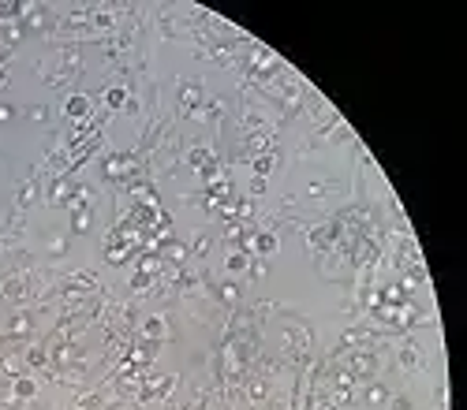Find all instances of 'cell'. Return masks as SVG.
Masks as SVG:
<instances>
[{"label":"cell","mask_w":467,"mask_h":410,"mask_svg":"<svg viewBox=\"0 0 467 410\" xmlns=\"http://www.w3.org/2000/svg\"><path fill=\"white\" fill-rule=\"evenodd\" d=\"M64 112H68L71 119H86V116H90V101H86L83 93H75V97H68V105H64Z\"/></svg>","instance_id":"6da1fadb"},{"label":"cell","mask_w":467,"mask_h":410,"mask_svg":"<svg viewBox=\"0 0 467 410\" xmlns=\"http://www.w3.org/2000/svg\"><path fill=\"white\" fill-rule=\"evenodd\" d=\"M34 392H38L34 380H15V395H19V399H30Z\"/></svg>","instance_id":"7a4b0ae2"},{"label":"cell","mask_w":467,"mask_h":410,"mask_svg":"<svg viewBox=\"0 0 467 410\" xmlns=\"http://www.w3.org/2000/svg\"><path fill=\"white\" fill-rule=\"evenodd\" d=\"M400 362H404V366H415V362H419V347L408 343V347H404V354H400Z\"/></svg>","instance_id":"3957f363"},{"label":"cell","mask_w":467,"mask_h":410,"mask_svg":"<svg viewBox=\"0 0 467 410\" xmlns=\"http://www.w3.org/2000/svg\"><path fill=\"white\" fill-rule=\"evenodd\" d=\"M105 101H109L112 109H120V105L127 101V93H124V90H109V93H105Z\"/></svg>","instance_id":"277c9868"},{"label":"cell","mask_w":467,"mask_h":410,"mask_svg":"<svg viewBox=\"0 0 467 410\" xmlns=\"http://www.w3.org/2000/svg\"><path fill=\"white\" fill-rule=\"evenodd\" d=\"M255 246H258L262 254H269L273 246H277V239H273V235H258V239H255Z\"/></svg>","instance_id":"5b68a950"},{"label":"cell","mask_w":467,"mask_h":410,"mask_svg":"<svg viewBox=\"0 0 467 410\" xmlns=\"http://www.w3.org/2000/svg\"><path fill=\"white\" fill-rule=\"evenodd\" d=\"M165 332V325H161V317H150L146 321V335H153V339H157V335Z\"/></svg>","instance_id":"8992f818"},{"label":"cell","mask_w":467,"mask_h":410,"mask_svg":"<svg viewBox=\"0 0 467 410\" xmlns=\"http://www.w3.org/2000/svg\"><path fill=\"white\" fill-rule=\"evenodd\" d=\"M355 369H359V373H370V369H374V354H359V358H355Z\"/></svg>","instance_id":"52a82bcc"},{"label":"cell","mask_w":467,"mask_h":410,"mask_svg":"<svg viewBox=\"0 0 467 410\" xmlns=\"http://www.w3.org/2000/svg\"><path fill=\"white\" fill-rule=\"evenodd\" d=\"M198 97H202V90H198V86H183V105H195Z\"/></svg>","instance_id":"ba28073f"},{"label":"cell","mask_w":467,"mask_h":410,"mask_svg":"<svg viewBox=\"0 0 467 410\" xmlns=\"http://www.w3.org/2000/svg\"><path fill=\"white\" fill-rule=\"evenodd\" d=\"M228 268H232V272H239V268H247V258H243V254H232V258H228Z\"/></svg>","instance_id":"9c48e42d"},{"label":"cell","mask_w":467,"mask_h":410,"mask_svg":"<svg viewBox=\"0 0 467 410\" xmlns=\"http://www.w3.org/2000/svg\"><path fill=\"white\" fill-rule=\"evenodd\" d=\"M366 399H370V403H382V399H385V388H382V384H374L370 392H366Z\"/></svg>","instance_id":"30bf717a"},{"label":"cell","mask_w":467,"mask_h":410,"mask_svg":"<svg viewBox=\"0 0 467 410\" xmlns=\"http://www.w3.org/2000/svg\"><path fill=\"white\" fill-rule=\"evenodd\" d=\"M269 168H273V160H269V157H258V160H255V172H258V176H265Z\"/></svg>","instance_id":"8fae6325"},{"label":"cell","mask_w":467,"mask_h":410,"mask_svg":"<svg viewBox=\"0 0 467 410\" xmlns=\"http://www.w3.org/2000/svg\"><path fill=\"white\" fill-rule=\"evenodd\" d=\"M191 160H195V164H206V160H210V153H206V149H195V153H191Z\"/></svg>","instance_id":"7c38bea8"},{"label":"cell","mask_w":467,"mask_h":410,"mask_svg":"<svg viewBox=\"0 0 467 410\" xmlns=\"http://www.w3.org/2000/svg\"><path fill=\"white\" fill-rule=\"evenodd\" d=\"M86 224H90V217H86V213H79V217H75V231H83Z\"/></svg>","instance_id":"4fadbf2b"},{"label":"cell","mask_w":467,"mask_h":410,"mask_svg":"<svg viewBox=\"0 0 467 410\" xmlns=\"http://www.w3.org/2000/svg\"><path fill=\"white\" fill-rule=\"evenodd\" d=\"M0 119H11V109H8V105H0Z\"/></svg>","instance_id":"5bb4252c"}]
</instances>
